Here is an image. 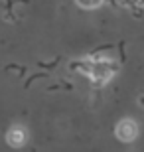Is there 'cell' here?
Here are the masks:
<instances>
[{"label":"cell","mask_w":144,"mask_h":152,"mask_svg":"<svg viewBox=\"0 0 144 152\" xmlns=\"http://www.w3.org/2000/svg\"><path fill=\"white\" fill-rule=\"evenodd\" d=\"M105 0H77V6L85 8V10H93V8H99Z\"/></svg>","instance_id":"5b68a950"},{"label":"cell","mask_w":144,"mask_h":152,"mask_svg":"<svg viewBox=\"0 0 144 152\" xmlns=\"http://www.w3.org/2000/svg\"><path fill=\"white\" fill-rule=\"evenodd\" d=\"M69 69L71 71H79L83 75H91V69H93V59H77V61L69 63Z\"/></svg>","instance_id":"277c9868"},{"label":"cell","mask_w":144,"mask_h":152,"mask_svg":"<svg viewBox=\"0 0 144 152\" xmlns=\"http://www.w3.org/2000/svg\"><path fill=\"white\" fill-rule=\"evenodd\" d=\"M26 138H28V134H26V130L22 129V126H12V129H8V132H6V142L10 144V146H24V142H26Z\"/></svg>","instance_id":"3957f363"},{"label":"cell","mask_w":144,"mask_h":152,"mask_svg":"<svg viewBox=\"0 0 144 152\" xmlns=\"http://www.w3.org/2000/svg\"><path fill=\"white\" fill-rule=\"evenodd\" d=\"M91 59H93V69H91V75H89L91 85L93 87H103L118 71V63L111 61V59H105V57H99L97 53Z\"/></svg>","instance_id":"6da1fadb"},{"label":"cell","mask_w":144,"mask_h":152,"mask_svg":"<svg viewBox=\"0 0 144 152\" xmlns=\"http://www.w3.org/2000/svg\"><path fill=\"white\" fill-rule=\"evenodd\" d=\"M115 134L122 142H132L138 136V124L134 123V121H130V118H122L121 123L116 124Z\"/></svg>","instance_id":"7a4b0ae2"},{"label":"cell","mask_w":144,"mask_h":152,"mask_svg":"<svg viewBox=\"0 0 144 152\" xmlns=\"http://www.w3.org/2000/svg\"><path fill=\"white\" fill-rule=\"evenodd\" d=\"M140 105H142V107H144V97H142V99H140Z\"/></svg>","instance_id":"8992f818"}]
</instances>
